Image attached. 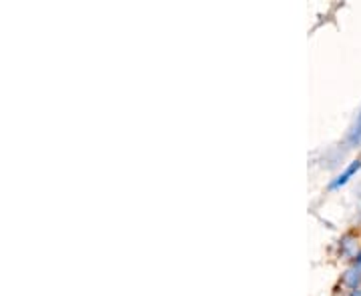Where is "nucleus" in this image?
<instances>
[{"label":"nucleus","instance_id":"1","mask_svg":"<svg viewBox=\"0 0 361 296\" xmlns=\"http://www.w3.org/2000/svg\"><path fill=\"white\" fill-rule=\"evenodd\" d=\"M360 168H361V160H353V162H351V167H349L348 170H345V172H343V174H341V176L331 184V188H336V186H339V184H345V182L349 181V176H351L355 170H360Z\"/></svg>","mask_w":361,"mask_h":296},{"label":"nucleus","instance_id":"2","mask_svg":"<svg viewBox=\"0 0 361 296\" xmlns=\"http://www.w3.org/2000/svg\"><path fill=\"white\" fill-rule=\"evenodd\" d=\"M351 144H361V116L360 120H357V124H355V129H353V132H351Z\"/></svg>","mask_w":361,"mask_h":296},{"label":"nucleus","instance_id":"3","mask_svg":"<svg viewBox=\"0 0 361 296\" xmlns=\"http://www.w3.org/2000/svg\"><path fill=\"white\" fill-rule=\"evenodd\" d=\"M360 264H361V257H360Z\"/></svg>","mask_w":361,"mask_h":296}]
</instances>
